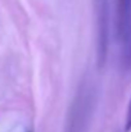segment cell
Here are the masks:
<instances>
[{
    "instance_id": "7a4b0ae2",
    "label": "cell",
    "mask_w": 131,
    "mask_h": 132,
    "mask_svg": "<svg viewBox=\"0 0 131 132\" xmlns=\"http://www.w3.org/2000/svg\"><path fill=\"white\" fill-rule=\"evenodd\" d=\"M108 51V12L105 5L102 8L100 18H99V49H98V56H99V65L103 67L105 62Z\"/></svg>"
},
{
    "instance_id": "3957f363",
    "label": "cell",
    "mask_w": 131,
    "mask_h": 132,
    "mask_svg": "<svg viewBox=\"0 0 131 132\" xmlns=\"http://www.w3.org/2000/svg\"><path fill=\"white\" fill-rule=\"evenodd\" d=\"M125 131H131V100L127 108V114H126V122H125Z\"/></svg>"
},
{
    "instance_id": "6da1fadb",
    "label": "cell",
    "mask_w": 131,
    "mask_h": 132,
    "mask_svg": "<svg viewBox=\"0 0 131 132\" xmlns=\"http://www.w3.org/2000/svg\"><path fill=\"white\" fill-rule=\"evenodd\" d=\"M117 27L125 67H131V0H118Z\"/></svg>"
}]
</instances>
